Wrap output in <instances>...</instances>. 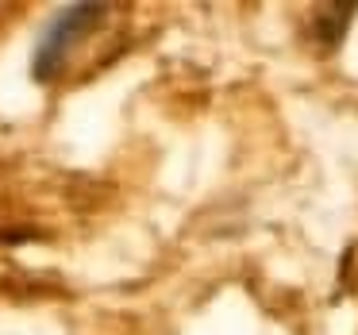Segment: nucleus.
<instances>
[{
    "label": "nucleus",
    "mask_w": 358,
    "mask_h": 335,
    "mask_svg": "<svg viewBox=\"0 0 358 335\" xmlns=\"http://www.w3.org/2000/svg\"><path fill=\"white\" fill-rule=\"evenodd\" d=\"M104 16H108L104 4H66L62 12H55L50 24L43 27V35H39V47H35L31 78L39 81V85H50V81L66 70L73 50L101 27Z\"/></svg>",
    "instance_id": "nucleus-1"
}]
</instances>
